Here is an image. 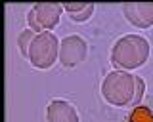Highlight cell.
I'll use <instances>...</instances> for the list:
<instances>
[{
  "instance_id": "13",
  "label": "cell",
  "mask_w": 153,
  "mask_h": 122,
  "mask_svg": "<svg viewBox=\"0 0 153 122\" xmlns=\"http://www.w3.org/2000/svg\"><path fill=\"white\" fill-rule=\"evenodd\" d=\"M63 6V12H67L69 15H73V13H79V12H82L88 8V4H84V2H76V4H61Z\"/></svg>"
},
{
  "instance_id": "4",
  "label": "cell",
  "mask_w": 153,
  "mask_h": 122,
  "mask_svg": "<svg viewBox=\"0 0 153 122\" xmlns=\"http://www.w3.org/2000/svg\"><path fill=\"white\" fill-rule=\"evenodd\" d=\"M88 54V42L80 35H69L59 42V63L67 69H73L82 63Z\"/></svg>"
},
{
  "instance_id": "11",
  "label": "cell",
  "mask_w": 153,
  "mask_h": 122,
  "mask_svg": "<svg viewBox=\"0 0 153 122\" xmlns=\"http://www.w3.org/2000/svg\"><path fill=\"white\" fill-rule=\"evenodd\" d=\"M94 10H96L94 4H88V8H86V10L79 12V13H73V15H69V19L73 21V23H84V21H88L90 17L94 15Z\"/></svg>"
},
{
  "instance_id": "8",
  "label": "cell",
  "mask_w": 153,
  "mask_h": 122,
  "mask_svg": "<svg viewBox=\"0 0 153 122\" xmlns=\"http://www.w3.org/2000/svg\"><path fill=\"white\" fill-rule=\"evenodd\" d=\"M126 122H153V109L147 105H138V107H132L130 111H128Z\"/></svg>"
},
{
  "instance_id": "7",
  "label": "cell",
  "mask_w": 153,
  "mask_h": 122,
  "mask_svg": "<svg viewBox=\"0 0 153 122\" xmlns=\"http://www.w3.org/2000/svg\"><path fill=\"white\" fill-rule=\"evenodd\" d=\"M33 12H35L36 21L42 27V31H52L59 23L63 6L61 4H52V2H38L33 6Z\"/></svg>"
},
{
  "instance_id": "10",
  "label": "cell",
  "mask_w": 153,
  "mask_h": 122,
  "mask_svg": "<svg viewBox=\"0 0 153 122\" xmlns=\"http://www.w3.org/2000/svg\"><path fill=\"white\" fill-rule=\"evenodd\" d=\"M143 92H146V82H143L142 76H136V86H134V97L130 101V105H128V109H132V107H138L143 99Z\"/></svg>"
},
{
  "instance_id": "9",
  "label": "cell",
  "mask_w": 153,
  "mask_h": 122,
  "mask_svg": "<svg viewBox=\"0 0 153 122\" xmlns=\"http://www.w3.org/2000/svg\"><path fill=\"white\" fill-rule=\"evenodd\" d=\"M35 36H36V32L31 31V29H25L21 35L17 36L19 51H21V55H23L25 59H29V48H31V44H33V40H35Z\"/></svg>"
},
{
  "instance_id": "5",
  "label": "cell",
  "mask_w": 153,
  "mask_h": 122,
  "mask_svg": "<svg viewBox=\"0 0 153 122\" xmlns=\"http://www.w3.org/2000/svg\"><path fill=\"white\" fill-rule=\"evenodd\" d=\"M123 15L136 29H149L153 27V2H124Z\"/></svg>"
},
{
  "instance_id": "6",
  "label": "cell",
  "mask_w": 153,
  "mask_h": 122,
  "mask_svg": "<svg viewBox=\"0 0 153 122\" xmlns=\"http://www.w3.org/2000/svg\"><path fill=\"white\" fill-rule=\"evenodd\" d=\"M46 122H80V116L71 101L52 99L46 107Z\"/></svg>"
},
{
  "instance_id": "1",
  "label": "cell",
  "mask_w": 153,
  "mask_h": 122,
  "mask_svg": "<svg viewBox=\"0 0 153 122\" xmlns=\"http://www.w3.org/2000/svg\"><path fill=\"white\" fill-rule=\"evenodd\" d=\"M149 40L142 35H124L121 36L111 48V59L113 67L117 71H134L140 69L149 59Z\"/></svg>"
},
{
  "instance_id": "12",
  "label": "cell",
  "mask_w": 153,
  "mask_h": 122,
  "mask_svg": "<svg viewBox=\"0 0 153 122\" xmlns=\"http://www.w3.org/2000/svg\"><path fill=\"white\" fill-rule=\"evenodd\" d=\"M27 25H29V29L35 31L36 35H40V32H42V27L38 25L36 15H35V12H33V10H29V12H27Z\"/></svg>"
},
{
  "instance_id": "2",
  "label": "cell",
  "mask_w": 153,
  "mask_h": 122,
  "mask_svg": "<svg viewBox=\"0 0 153 122\" xmlns=\"http://www.w3.org/2000/svg\"><path fill=\"white\" fill-rule=\"evenodd\" d=\"M136 74L128 71H111L102 80V97L113 107H128L134 97Z\"/></svg>"
},
{
  "instance_id": "3",
  "label": "cell",
  "mask_w": 153,
  "mask_h": 122,
  "mask_svg": "<svg viewBox=\"0 0 153 122\" xmlns=\"http://www.w3.org/2000/svg\"><path fill=\"white\" fill-rule=\"evenodd\" d=\"M29 63L38 71L52 69L59 61V38L52 31H42L29 48Z\"/></svg>"
}]
</instances>
